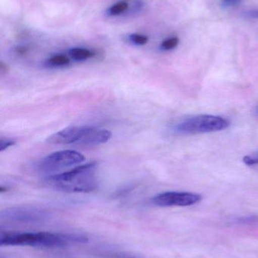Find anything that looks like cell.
I'll return each mask as SVG.
<instances>
[{
  "mask_svg": "<svg viewBox=\"0 0 258 258\" xmlns=\"http://www.w3.org/2000/svg\"><path fill=\"white\" fill-rule=\"evenodd\" d=\"M15 141L10 138H1L0 140V152H3L9 147L15 145Z\"/></svg>",
  "mask_w": 258,
  "mask_h": 258,
  "instance_id": "obj_15",
  "label": "cell"
},
{
  "mask_svg": "<svg viewBox=\"0 0 258 258\" xmlns=\"http://www.w3.org/2000/svg\"><path fill=\"white\" fill-rule=\"evenodd\" d=\"M129 9V3L126 0L117 2L106 10V15L109 17H117L125 13Z\"/></svg>",
  "mask_w": 258,
  "mask_h": 258,
  "instance_id": "obj_10",
  "label": "cell"
},
{
  "mask_svg": "<svg viewBox=\"0 0 258 258\" xmlns=\"http://www.w3.org/2000/svg\"><path fill=\"white\" fill-rule=\"evenodd\" d=\"M244 163L247 165H258V153H253V154L248 155L243 158Z\"/></svg>",
  "mask_w": 258,
  "mask_h": 258,
  "instance_id": "obj_14",
  "label": "cell"
},
{
  "mask_svg": "<svg viewBox=\"0 0 258 258\" xmlns=\"http://www.w3.org/2000/svg\"><path fill=\"white\" fill-rule=\"evenodd\" d=\"M228 119L212 115H199L185 119L176 126V131L185 135L221 132L230 127Z\"/></svg>",
  "mask_w": 258,
  "mask_h": 258,
  "instance_id": "obj_4",
  "label": "cell"
},
{
  "mask_svg": "<svg viewBox=\"0 0 258 258\" xmlns=\"http://www.w3.org/2000/svg\"><path fill=\"white\" fill-rule=\"evenodd\" d=\"M112 137V134L110 131L87 127L80 141V145L86 146V147L100 145L110 141Z\"/></svg>",
  "mask_w": 258,
  "mask_h": 258,
  "instance_id": "obj_8",
  "label": "cell"
},
{
  "mask_svg": "<svg viewBox=\"0 0 258 258\" xmlns=\"http://www.w3.org/2000/svg\"><path fill=\"white\" fill-rule=\"evenodd\" d=\"M86 128L87 127H69L53 134L47 139V141L53 144H61V145L78 144L79 145L86 132Z\"/></svg>",
  "mask_w": 258,
  "mask_h": 258,
  "instance_id": "obj_7",
  "label": "cell"
},
{
  "mask_svg": "<svg viewBox=\"0 0 258 258\" xmlns=\"http://www.w3.org/2000/svg\"><path fill=\"white\" fill-rule=\"evenodd\" d=\"M17 53L20 54H24L27 51V48L25 47H18L16 50Z\"/></svg>",
  "mask_w": 258,
  "mask_h": 258,
  "instance_id": "obj_18",
  "label": "cell"
},
{
  "mask_svg": "<svg viewBox=\"0 0 258 258\" xmlns=\"http://www.w3.org/2000/svg\"><path fill=\"white\" fill-rule=\"evenodd\" d=\"M71 63V60L69 57L63 54H56V55L51 56V57L47 60V65L53 68H60V67L68 66Z\"/></svg>",
  "mask_w": 258,
  "mask_h": 258,
  "instance_id": "obj_11",
  "label": "cell"
},
{
  "mask_svg": "<svg viewBox=\"0 0 258 258\" xmlns=\"http://www.w3.org/2000/svg\"><path fill=\"white\" fill-rule=\"evenodd\" d=\"M46 215V212L39 208L16 207L3 211L0 218L3 221L27 224L42 221Z\"/></svg>",
  "mask_w": 258,
  "mask_h": 258,
  "instance_id": "obj_5",
  "label": "cell"
},
{
  "mask_svg": "<svg viewBox=\"0 0 258 258\" xmlns=\"http://www.w3.org/2000/svg\"><path fill=\"white\" fill-rule=\"evenodd\" d=\"M84 161V156L79 152L71 150H61L43 158L38 165V170L42 174L51 175L78 166Z\"/></svg>",
  "mask_w": 258,
  "mask_h": 258,
  "instance_id": "obj_3",
  "label": "cell"
},
{
  "mask_svg": "<svg viewBox=\"0 0 258 258\" xmlns=\"http://www.w3.org/2000/svg\"><path fill=\"white\" fill-rule=\"evenodd\" d=\"M88 238L75 233H56L50 232L21 233L5 232L0 235V245L12 246H33L40 248H61L72 243H86Z\"/></svg>",
  "mask_w": 258,
  "mask_h": 258,
  "instance_id": "obj_1",
  "label": "cell"
},
{
  "mask_svg": "<svg viewBox=\"0 0 258 258\" xmlns=\"http://www.w3.org/2000/svg\"><path fill=\"white\" fill-rule=\"evenodd\" d=\"M179 42H180V40L176 36L168 38L162 42L161 48L165 51H171V50L174 49L178 45Z\"/></svg>",
  "mask_w": 258,
  "mask_h": 258,
  "instance_id": "obj_13",
  "label": "cell"
},
{
  "mask_svg": "<svg viewBox=\"0 0 258 258\" xmlns=\"http://www.w3.org/2000/svg\"><path fill=\"white\" fill-rule=\"evenodd\" d=\"M128 39L130 42L136 45H144L148 42V36L140 33H132L129 35Z\"/></svg>",
  "mask_w": 258,
  "mask_h": 258,
  "instance_id": "obj_12",
  "label": "cell"
},
{
  "mask_svg": "<svg viewBox=\"0 0 258 258\" xmlns=\"http://www.w3.org/2000/svg\"><path fill=\"white\" fill-rule=\"evenodd\" d=\"M243 0H222L221 1V6L222 7L229 9V8L235 7L238 5L241 4Z\"/></svg>",
  "mask_w": 258,
  "mask_h": 258,
  "instance_id": "obj_16",
  "label": "cell"
},
{
  "mask_svg": "<svg viewBox=\"0 0 258 258\" xmlns=\"http://www.w3.org/2000/svg\"><path fill=\"white\" fill-rule=\"evenodd\" d=\"M201 195L189 192H165L153 198V203L161 207L190 206L199 203Z\"/></svg>",
  "mask_w": 258,
  "mask_h": 258,
  "instance_id": "obj_6",
  "label": "cell"
},
{
  "mask_svg": "<svg viewBox=\"0 0 258 258\" xmlns=\"http://www.w3.org/2000/svg\"><path fill=\"white\" fill-rule=\"evenodd\" d=\"M49 187L65 192H90L97 187L96 165H80L67 171L47 176Z\"/></svg>",
  "mask_w": 258,
  "mask_h": 258,
  "instance_id": "obj_2",
  "label": "cell"
},
{
  "mask_svg": "<svg viewBox=\"0 0 258 258\" xmlns=\"http://www.w3.org/2000/svg\"><path fill=\"white\" fill-rule=\"evenodd\" d=\"M71 58L77 61H83L95 56V53L91 50L83 48H73L68 51Z\"/></svg>",
  "mask_w": 258,
  "mask_h": 258,
  "instance_id": "obj_9",
  "label": "cell"
},
{
  "mask_svg": "<svg viewBox=\"0 0 258 258\" xmlns=\"http://www.w3.org/2000/svg\"><path fill=\"white\" fill-rule=\"evenodd\" d=\"M246 16L250 18H258V10H251L247 12Z\"/></svg>",
  "mask_w": 258,
  "mask_h": 258,
  "instance_id": "obj_17",
  "label": "cell"
}]
</instances>
